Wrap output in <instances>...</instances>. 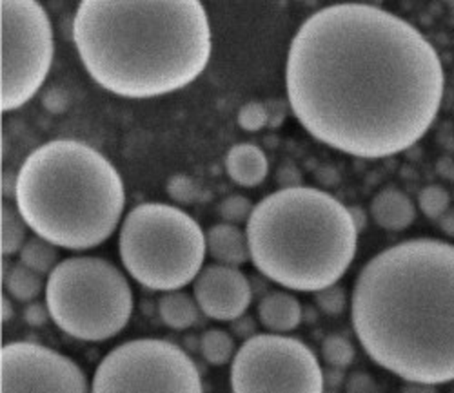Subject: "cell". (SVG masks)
Here are the masks:
<instances>
[{
	"label": "cell",
	"instance_id": "cell-1",
	"mask_svg": "<svg viewBox=\"0 0 454 393\" xmlns=\"http://www.w3.org/2000/svg\"><path fill=\"white\" fill-rule=\"evenodd\" d=\"M286 88L300 126L356 158H387L433 126L445 76L434 46L405 19L365 3L309 15L294 33Z\"/></svg>",
	"mask_w": 454,
	"mask_h": 393
},
{
	"label": "cell",
	"instance_id": "cell-2",
	"mask_svg": "<svg viewBox=\"0 0 454 393\" xmlns=\"http://www.w3.org/2000/svg\"><path fill=\"white\" fill-rule=\"evenodd\" d=\"M367 356L405 382H454V245L396 243L360 270L351 301Z\"/></svg>",
	"mask_w": 454,
	"mask_h": 393
},
{
	"label": "cell",
	"instance_id": "cell-3",
	"mask_svg": "<svg viewBox=\"0 0 454 393\" xmlns=\"http://www.w3.org/2000/svg\"><path fill=\"white\" fill-rule=\"evenodd\" d=\"M73 42L93 81L124 98L175 93L202 74L213 50L199 0H82Z\"/></svg>",
	"mask_w": 454,
	"mask_h": 393
},
{
	"label": "cell",
	"instance_id": "cell-4",
	"mask_svg": "<svg viewBox=\"0 0 454 393\" xmlns=\"http://www.w3.org/2000/svg\"><path fill=\"white\" fill-rule=\"evenodd\" d=\"M13 198L35 235L67 250L109 240L126 207L121 173L79 140H51L31 150L17 173Z\"/></svg>",
	"mask_w": 454,
	"mask_h": 393
},
{
	"label": "cell",
	"instance_id": "cell-5",
	"mask_svg": "<svg viewBox=\"0 0 454 393\" xmlns=\"http://www.w3.org/2000/svg\"><path fill=\"white\" fill-rule=\"evenodd\" d=\"M254 268L294 292L338 283L358 247V230L333 194L315 187L280 189L260 200L246 223Z\"/></svg>",
	"mask_w": 454,
	"mask_h": 393
},
{
	"label": "cell",
	"instance_id": "cell-6",
	"mask_svg": "<svg viewBox=\"0 0 454 393\" xmlns=\"http://www.w3.org/2000/svg\"><path fill=\"white\" fill-rule=\"evenodd\" d=\"M206 232L176 205L145 202L122 221L119 254L129 276L157 292L193 283L206 259Z\"/></svg>",
	"mask_w": 454,
	"mask_h": 393
},
{
	"label": "cell",
	"instance_id": "cell-7",
	"mask_svg": "<svg viewBox=\"0 0 454 393\" xmlns=\"http://www.w3.org/2000/svg\"><path fill=\"white\" fill-rule=\"evenodd\" d=\"M51 321L67 335L98 343L126 328L133 292L117 265L97 256L62 259L46 283Z\"/></svg>",
	"mask_w": 454,
	"mask_h": 393
},
{
	"label": "cell",
	"instance_id": "cell-8",
	"mask_svg": "<svg viewBox=\"0 0 454 393\" xmlns=\"http://www.w3.org/2000/svg\"><path fill=\"white\" fill-rule=\"evenodd\" d=\"M91 393H204L189 353L153 337L126 341L98 363Z\"/></svg>",
	"mask_w": 454,
	"mask_h": 393
},
{
	"label": "cell",
	"instance_id": "cell-9",
	"mask_svg": "<svg viewBox=\"0 0 454 393\" xmlns=\"http://www.w3.org/2000/svg\"><path fill=\"white\" fill-rule=\"evenodd\" d=\"M3 112L26 105L46 82L55 41L48 12L35 0H3Z\"/></svg>",
	"mask_w": 454,
	"mask_h": 393
},
{
	"label": "cell",
	"instance_id": "cell-10",
	"mask_svg": "<svg viewBox=\"0 0 454 393\" xmlns=\"http://www.w3.org/2000/svg\"><path fill=\"white\" fill-rule=\"evenodd\" d=\"M233 393H324V370L315 351L296 337L256 334L231 361Z\"/></svg>",
	"mask_w": 454,
	"mask_h": 393
},
{
	"label": "cell",
	"instance_id": "cell-11",
	"mask_svg": "<svg viewBox=\"0 0 454 393\" xmlns=\"http://www.w3.org/2000/svg\"><path fill=\"white\" fill-rule=\"evenodd\" d=\"M3 393H91L82 368L57 350L15 341L0 351Z\"/></svg>",
	"mask_w": 454,
	"mask_h": 393
},
{
	"label": "cell",
	"instance_id": "cell-12",
	"mask_svg": "<svg viewBox=\"0 0 454 393\" xmlns=\"http://www.w3.org/2000/svg\"><path fill=\"white\" fill-rule=\"evenodd\" d=\"M200 310L215 321H237L253 301V287L244 272L227 265H207L193 285Z\"/></svg>",
	"mask_w": 454,
	"mask_h": 393
},
{
	"label": "cell",
	"instance_id": "cell-13",
	"mask_svg": "<svg viewBox=\"0 0 454 393\" xmlns=\"http://www.w3.org/2000/svg\"><path fill=\"white\" fill-rule=\"evenodd\" d=\"M304 310L300 301L286 290H270L258 301V321L271 334H287L300 327Z\"/></svg>",
	"mask_w": 454,
	"mask_h": 393
},
{
	"label": "cell",
	"instance_id": "cell-14",
	"mask_svg": "<svg viewBox=\"0 0 454 393\" xmlns=\"http://www.w3.org/2000/svg\"><path fill=\"white\" fill-rule=\"evenodd\" d=\"M207 254L218 263L227 266H242L251 259L247 234L239 225L216 223L206 234Z\"/></svg>",
	"mask_w": 454,
	"mask_h": 393
},
{
	"label": "cell",
	"instance_id": "cell-15",
	"mask_svg": "<svg viewBox=\"0 0 454 393\" xmlns=\"http://www.w3.org/2000/svg\"><path fill=\"white\" fill-rule=\"evenodd\" d=\"M369 212L378 227L391 232H402L416 220V205L405 192L398 189L378 192L369 205Z\"/></svg>",
	"mask_w": 454,
	"mask_h": 393
},
{
	"label": "cell",
	"instance_id": "cell-16",
	"mask_svg": "<svg viewBox=\"0 0 454 393\" xmlns=\"http://www.w3.org/2000/svg\"><path fill=\"white\" fill-rule=\"evenodd\" d=\"M225 171L240 187H258L268 178V156L254 143H237L225 156Z\"/></svg>",
	"mask_w": 454,
	"mask_h": 393
},
{
	"label": "cell",
	"instance_id": "cell-17",
	"mask_svg": "<svg viewBox=\"0 0 454 393\" xmlns=\"http://www.w3.org/2000/svg\"><path fill=\"white\" fill-rule=\"evenodd\" d=\"M200 306L195 296H189L184 290L164 292L159 297V313L166 327L173 330L192 328L200 316Z\"/></svg>",
	"mask_w": 454,
	"mask_h": 393
},
{
	"label": "cell",
	"instance_id": "cell-18",
	"mask_svg": "<svg viewBox=\"0 0 454 393\" xmlns=\"http://www.w3.org/2000/svg\"><path fill=\"white\" fill-rule=\"evenodd\" d=\"M4 287L10 297L22 303H31L46 289L41 274L33 272L20 261L4 268Z\"/></svg>",
	"mask_w": 454,
	"mask_h": 393
},
{
	"label": "cell",
	"instance_id": "cell-19",
	"mask_svg": "<svg viewBox=\"0 0 454 393\" xmlns=\"http://www.w3.org/2000/svg\"><path fill=\"white\" fill-rule=\"evenodd\" d=\"M19 258L22 265H26L36 274H41V276H44V274H51L55 266L60 263L59 247L46 242L44 238H41V235L27 238L22 250L19 252Z\"/></svg>",
	"mask_w": 454,
	"mask_h": 393
},
{
	"label": "cell",
	"instance_id": "cell-20",
	"mask_svg": "<svg viewBox=\"0 0 454 393\" xmlns=\"http://www.w3.org/2000/svg\"><path fill=\"white\" fill-rule=\"evenodd\" d=\"M199 351L202 353L204 361H207L213 366H223L227 363H231L235 358V339L230 332L220 330V328H211L206 330L200 335V348Z\"/></svg>",
	"mask_w": 454,
	"mask_h": 393
},
{
	"label": "cell",
	"instance_id": "cell-21",
	"mask_svg": "<svg viewBox=\"0 0 454 393\" xmlns=\"http://www.w3.org/2000/svg\"><path fill=\"white\" fill-rule=\"evenodd\" d=\"M0 220H3V256H13L20 252L24 243L27 242L29 227L17 211V207H12L8 204L3 205Z\"/></svg>",
	"mask_w": 454,
	"mask_h": 393
},
{
	"label": "cell",
	"instance_id": "cell-22",
	"mask_svg": "<svg viewBox=\"0 0 454 393\" xmlns=\"http://www.w3.org/2000/svg\"><path fill=\"white\" fill-rule=\"evenodd\" d=\"M322 358L327 366L346 370L355 361V346L342 334H329L322 341Z\"/></svg>",
	"mask_w": 454,
	"mask_h": 393
},
{
	"label": "cell",
	"instance_id": "cell-23",
	"mask_svg": "<svg viewBox=\"0 0 454 393\" xmlns=\"http://www.w3.org/2000/svg\"><path fill=\"white\" fill-rule=\"evenodd\" d=\"M419 207L429 220H440L450 209V196L440 185H427L419 194Z\"/></svg>",
	"mask_w": 454,
	"mask_h": 393
},
{
	"label": "cell",
	"instance_id": "cell-24",
	"mask_svg": "<svg viewBox=\"0 0 454 393\" xmlns=\"http://www.w3.org/2000/svg\"><path fill=\"white\" fill-rule=\"evenodd\" d=\"M254 205L249 198L242 194H231L223 198L218 204V214L223 220V223H231V225H240V223H247L251 218Z\"/></svg>",
	"mask_w": 454,
	"mask_h": 393
},
{
	"label": "cell",
	"instance_id": "cell-25",
	"mask_svg": "<svg viewBox=\"0 0 454 393\" xmlns=\"http://www.w3.org/2000/svg\"><path fill=\"white\" fill-rule=\"evenodd\" d=\"M315 304L325 316H342L348 308V292L342 285H331L315 292Z\"/></svg>",
	"mask_w": 454,
	"mask_h": 393
},
{
	"label": "cell",
	"instance_id": "cell-26",
	"mask_svg": "<svg viewBox=\"0 0 454 393\" xmlns=\"http://www.w3.org/2000/svg\"><path fill=\"white\" fill-rule=\"evenodd\" d=\"M239 126L247 133H258L270 126V109L260 102H247L240 107L237 116Z\"/></svg>",
	"mask_w": 454,
	"mask_h": 393
},
{
	"label": "cell",
	"instance_id": "cell-27",
	"mask_svg": "<svg viewBox=\"0 0 454 393\" xmlns=\"http://www.w3.org/2000/svg\"><path fill=\"white\" fill-rule=\"evenodd\" d=\"M168 194L176 204H193L202 198V189L189 176L176 174L168 181Z\"/></svg>",
	"mask_w": 454,
	"mask_h": 393
},
{
	"label": "cell",
	"instance_id": "cell-28",
	"mask_svg": "<svg viewBox=\"0 0 454 393\" xmlns=\"http://www.w3.org/2000/svg\"><path fill=\"white\" fill-rule=\"evenodd\" d=\"M346 393H378V384L365 372H353L346 379Z\"/></svg>",
	"mask_w": 454,
	"mask_h": 393
},
{
	"label": "cell",
	"instance_id": "cell-29",
	"mask_svg": "<svg viewBox=\"0 0 454 393\" xmlns=\"http://www.w3.org/2000/svg\"><path fill=\"white\" fill-rule=\"evenodd\" d=\"M48 320H51V313L48 310L46 303L41 301H31L27 303V306L24 308V321L29 327H44L48 323Z\"/></svg>",
	"mask_w": 454,
	"mask_h": 393
},
{
	"label": "cell",
	"instance_id": "cell-30",
	"mask_svg": "<svg viewBox=\"0 0 454 393\" xmlns=\"http://www.w3.org/2000/svg\"><path fill=\"white\" fill-rule=\"evenodd\" d=\"M277 183L280 185V189L301 187V174H300V171H298L294 166L286 164V166L280 167L278 173H277Z\"/></svg>",
	"mask_w": 454,
	"mask_h": 393
},
{
	"label": "cell",
	"instance_id": "cell-31",
	"mask_svg": "<svg viewBox=\"0 0 454 393\" xmlns=\"http://www.w3.org/2000/svg\"><path fill=\"white\" fill-rule=\"evenodd\" d=\"M346 370L342 368H333V366H327L324 370V386L329 388V389H338L340 386L346 384Z\"/></svg>",
	"mask_w": 454,
	"mask_h": 393
},
{
	"label": "cell",
	"instance_id": "cell-32",
	"mask_svg": "<svg viewBox=\"0 0 454 393\" xmlns=\"http://www.w3.org/2000/svg\"><path fill=\"white\" fill-rule=\"evenodd\" d=\"M254 320L253 318H239L235 323H233V328H235V332H237V335L239 337H242V339H251L253 335H256V330H254V323H253Z\"/></svg>",
	"mask_w": 454,
	"mask_h": 393
},
{
	"label": "cell",
	"instance_id": "cell-33",
	"mask_svg": "<svg viewBox=\"0 0 454 393\" xmlns=\"http://www.w3.org/2000/svg\"><path fill=\"white\" fill-rule=\"evenodd\" d=\"M440 228L443 230V234L450 235V238H454V207H450L440 220Z\"/></svg>",
	"mask_w": 454,
	"mask_h": 393
},
{
	"label": "cell",
	"instance_id": "cell-34",
	"mask_svg": "<svg viewBox=\"0 0 454 393\" xmlns=\"http://www.w3.org/2000/svg\"><path fill=\"white\" fill-rule=\"evenodd\" d=\"M349 212H351V218L355 221V227L358 232H362L365 228V223H367V212L360 207V205H355V207H349Z\"/></svg>",
	"mask_w": 454,
	"mask_h": 393
},
{
	"label": "cell",
	"instance_id": "cell-35",
	"mask_svg": "<svg viewBox=\"0 0 454 393\" xmlns=\"http://www.w3.org/2000/svg\"><path fill=\"white\" fill-rule=\"evenodd\" d=\"M0 304H3V323H8L13 318V304L10 301V296L3 294V301H0Z\"/></svg>",
	"mask_w": 454,
	"mask_h": 393
},
{
	"label": "cell",
	"instance_id": "cell-36",
	"mask_svg": "<svg viewBox=\"0 0 454 393\" xmlns=\"http://www.w3.org/2000/svg\"><path fill=\"white\" fill-rule=\"evenodd\" d=\"M324 393H340V391H338V389H329V388H327V389H324Z\"/></svg>",
	"mask_w": 454,
	"mask_h": 393
},
{
	"label": "cell",
	"instance_id": "cell-37",
	"mask_svg": "<svg viewBox=\"0 0 454 393\" xmlns=\"http://www.w3.org/2000/svg\"><path fill=\"white\" fill-rule=\"evenodd\" d=\"M449 393H454V382H452V388H450V391Z\"/></svg>",
	"mask_w": 454,
	"mask_h": 393
}]
</instances>
